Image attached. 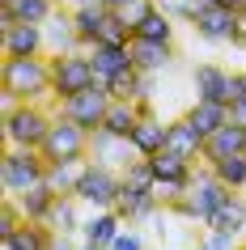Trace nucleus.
<instances>
[{"label":"nucleus","instance_id":"obj_1","mask_svg":"<svg viewBox=\"0 0 246 250\" xmlns=\"http://www.w3.org/2000/svg\"><path fill=\"white\" fill-rule=\"evenodd\" d=\"M233 191L225 183H221L217 174L208 170V161L204 166H200V170H195V178L187 187H182L179 195L170 199L166 208H170V216H174V221H187V225H208L212 221V216H217V208L221 204H225V199H229Z\"/></svg>","mask_w":246,"mask_h":250},{"label":"nucleus","instance_id":"obj_2","mask_svg":"<svg viewBox=\"0 0 246 250\" xmlns=\"http://www.w3.org/2000/svg\"><path fill=\"white\" fill-rule=\"evenodd\" d=\"M4 102H43L51 98V55H22L0 68Z\"/></svg>","mask_w":246,"mask_h":250},{"label":"nucleus","instance_id":"obj_3","mask_svg":"<svg viewBox=\"0 0 246 250\" xmlns=\"http://www.w3.org/2000/svg\"><path fill=\"white\" fill-rule=\"evenodd\" d=\"M55 123V110L43 102H4V140L9 148H43Z\"/></svg>","mask_w":246,"mask_h":250},{"label":"nucleus","instance_id":"obj_4","mask_svg":"<svg viewBox=\"0 0 246 250\" xmlns=\"http://www.w3.org/2000/svg\"><path fill=\"white\" fill-rule=\"evenodd\" d=\"M43 178H47L43 148H9L0 157V187H4V195H22L30 187H39Z\"/></svg>","mask_w":246,"mask_h":250},{"label":"nucleus","instance_id":"obj_5","mask_svg":"<svg viewBox=\"0 0 246 250\" xmlns=\"http://www.w3.org/2000/svg\"><path fill=\"white\" fill-rule=\"evenodd\" d=\"M89 85H98V72H93L89 51H64L51 55V98L64 102L72 93H85Z\"/></svg>","mask_w":246,"mask_h":250},{"label":"nucleus","instance_id":"obj_6","mask_svg":"<svg viewBox=\"0 0 246 250\" xmlns=\"http://www.w3.org/2000/svg\"><path fill=\"white\" fill-rule=\"evenodd\" d=\"M89 136L81 123H72L68 115H60L55 110V123L51 132H47V140H43V157L47 161H89Z\"/></svg>","mask_w":246,"mask_h":250},{"label":"nucleus","instance_id":"obj_7","mask_svg":"<svg viewBox=\"0 0 246 250\" xmlns=\"http://www.w3.org/2000/svg\"><path fill=\"white\" fill-rule=\"evenodd\" d=\"M111 102H115V98H111V89H106V81H98V85H89L85 93H72V98H64V102H55V110L68 115L72 123H81L85 132H102Z\"/></svg>","mask_w":246,"mask_h":250},{"label":"nucleus","instance_id":"obj_8","mask_svg":"<svg viewBox=\"0 0 246 250\" xmlns=\"http://www.w3.org/2000/svg\"><path fill=\"white\" fill-rule=\"evenodd\" d=\"M119 191H123V174L119 170H106L98 161H85V170H81L72 195H77L85 208H115Z\"/></svg>","mask_w":246,"mask_h":250},{"label":"nucleus","instance_id":"obj_9","mask_svg":"<svg viewBox=\"0 0 246 250\" xmlns=\"http://www.w3.org/2000/svg\"><path fill=\"white\" fill-rule=\"evenodd\" d=\"M149 166H153V178H157V195H161V204H170V199H174L182 187L195 178V161L179 157L174 148L153 153V157H149Z\"/></svg>","mask_w":246,"mask_h":250},{"label":"nucleus","instance_id":"obj_10","mask_svg":"<svg viewBox=\"0 0 246 250\" xmlns=\"http://www.w3.org/2000/svg\"><path fill=\"white\" fill-rule=\"evenodd\" d=\"M0 51H4V60H22V55H47V34H43V26L13 21L9 30H0Z\"/></svg>","mask_w":246,"mask_h":250},{"label":"nucleus","instance_id":"obj_11","mask_svg":"<svg viewBox=\"0 0 246 250\" xmlns=\"http://www.w3.org/2000/svg\"><path fill=\"white\" fill-rule=\"evenodd\" d=\"M136 157H140V153H136L132 140H123V136H111V132H93L89 136V161L106 166V170H119V174H123Z\"/></svg>","mask_w":246,"mask_h":250},{"label":"nucleus","instance_id":"obj_12","mask_svg":"<svg viewBox=\"0 0 246 250\" xmlns=\"http://www.w3.org/2000/svg\"><path fill=\"white\" fill-rule=\"evenodd\" d=\"M43 34H47V55L85 51V42H81V34H77V21H72V9H55V13L43 21Z\"/></svg>","mask_w":246,"mask_h":250},{"label":"nucleus","instance_id":"obj_13","mask_svg":"<svg viewBox=\"0 0 246 250\" xmlns=\"http://www.w3.org/2000/svg\"><path fill=\"white\" fill-rule=\"evenodd\" d=\"M161 208H166V204H161L157 191H140V187H128V183H123V191H119V199H115V212H119L128 225L153 221Z\"/></svg>","mask_w":246,"mask_h":250},{"label":"nucleus","instance_id":"obj_14","mask_svg":"<svg viewBox=\"0 0 246 250\" xmlns=\"http://www.w3.org/2000/svg\"><path fill=\"white\" fill-rule=\"evenodd\" d=\"M123 225H128V221H123L115 208H93L89 216H85V225H81V242H93V246L111 250V242L119 237Z\"/></svg>","mask_w":246,"mask_h":250},{"label":"nucleus","instance_id":"obj_15","mask_svg":"<svg viewBox=\"0 0 246 250\" xmlns=\"http://www.w3.org/2000/svg\"><path fill=\"white\" fill-rule=\"evenodd\" d=\"M132 51V64L149 72V77H161L170 64H174V42H144V39H132L128 42Z\"/></svg>","mask_w":246,"mask_h":250},{"label":"nucleus","instance_id":"obj_16","mask_svg":"<svg viewBox=\"0 0 246 250\" xmlns=\"http://www.w3.org/2000/svg\"><path fill=\"white\" fill-rule=\"evenodd\" d=\"M191 30L200 34L204 42H229L233 34V9H221V4H204L200 13H195Z\"/></svg>","mask_w":246,"mask_h":250},{"label":"nucleus","instance_id":"obj_17","mask_svg":"<svg viewBox=\"0 0 246 250\" xmlns=\"http://www.w3.org/2000/svg\"><path fill=\"white\" fill-rule=\"evenodd\" d=\"M204 233H229V237H246V195L233 191L225 204L217 208V216L204 225Z\"/></svg>","mask_w":246,"mask_h":250},{"label":"nucleus","instance_id":"obj_18","mask_svg":"<svg viewBox=\"0 0 246 250\" xmlns=\"http://www.w3.org/2000/svg\"><path fill=\"white\" fill-rule=\"evenodd\" d=\"M229 77L221 64H200L191 72V89L195 98H204V102H229Z\"/></svg>","mask_w":246,"mask_h":250},{"label":"nucleus","instance_id":"obj_19","mask_svg":"<svg viewBox=\"0 0 246 250\" xmlns=\"http://www.w3.org/2000/svg\"><path fill=\"white\" fill-rule=\"evenodd\" d=\"M233 153H246V127L238 119H229L225 127L204 140V161H221V157H233Z\"/></svg>","mask_w":246,"mask_h":250},{"label":"nucleus","instance_id":"obj_20","mask_svg":"<svg viewBox=\"0 0 246 250\" xmlns=\"http://www.w3.org/2000/svg\"><path fill=\"white\" fill-rule=\"evenodd\" d=\"M166 140H170V119H161V115H144L140 123H136V132H132V148H136L140 157L161 153Z\"/></svg>","mask_w":246,"mask_h":250},{"label":"nucleus","instance_id":"obj_21","mask_svg":"<svg viewBox=\"0 0 246 250\" xmlns=\"http://www.w3.org/2000/svg\"><path fill=\"white\" fill-rule=\"evenodd\" d=\"M81 204L77 195H55V204H51V212H47V229L51 233H72V237H81V225H85V216H81Z\"/></svg>","mask_w":246,"mask_h":250},{"label":"nucleus","instance_id":"obj_22","mask_svg":"<svg viewBox=\"0 0 246 250\" xmlns=\"http://www.w3.org/2000/svg\"><path fill=\"white\" fill-rule=\"evenodd\" d=\"M106 13H111V4H106V0H85V4H72V21H77V34H81V42H85V51L98 42Z\"/></svg>","mask_w":246,"mask_h":250},{"label":"nucleus","instance_id":"obj_23","mask_svg":"<svg viewBox=\"0 0 246 250\" xmlns=\"http://www.w3.org/2000/svg\"><path fill=\"white\" fill-rule=\"evenodd\" d=\"M166 148H174V153L187 157V161H204V136L191 127V119H187V115L170 119V140H166Z\"/></svg>","mask_w":246,"mask_h":250},{"label":"nucleus","instance_id":"obj_24","mask_svg":"<svg viewBox=\"0 0 246 250\" xmlns=\"http://www.w3.org/2000/svg\"><path fill=\"white\" fill-rule=\"evenodd\" d=\"M187 119H191L195 132L208 140V136L217 132V127H225L233 115H229V102H204V98H195V102L187 106Z\"/></svg>","mask_w":246,"mask_h":250},{"label":"nucleus","instance_id":"obj_25","mask_svg":"<svg viewBox=\"0 0 246 250\" xmlns=\"http://www.w3.org/2000/svg\"><path fill=\"white\" fill-rule=\"evenodd\" d=\"M89 60H93L98 81H115L123 68H132V51H128V47H115V42H93Z\"/></svg>","mask_w":246,"mask_h":250},{"label":"nucleus","instance_id":"obj_26","mask_svg":"<svg viewBox=\"0 0 246 250\" xmlns=\"http://www.w3.org/2000/svg\"><path fill=\"white\" fill-rule=\"evenodd\" d=\"M174 26H179V21H174L161 4H153V9H149L136 26H132V39H144V42H174Z\"/></svg>","mask_w":246,"mask_h":250},{"label":"nucleus","instance_id":"obj_27","mask_svg":"<svg viewBox=\"0 0 246 250\" xmlns=\"http://www.w3.org/2000/svg\"><path fill=\"white\" fill-rule=\"evenodd\" d=\"M4 250H51V229L43 221H22L4 237Z\"/></svg>","mask_w":246,"mask_h":250},{"label":"nucleus","instance_id":"obj_28","mask_svg":"<svg viewBox=\"0 0 246 250\" xmlns=\"http://www.w3.org/2000/svg\"><path fill=\"white\" fill-rule=\"evenodd\" d=\"M140 110H136V102H111V110H106V123H102V132L111 136H123V140H132V132H136V123H140Z\"/></svg>","mask_w":246,"mask_h":250},{"label":"nucleus","instance_id":"obj_29","mask_svg":"<svg viewBox=\"0 0 246 250\" xmlns=\"http://www.w3.org/2000/svg\"><path fill=\"white\" fill-rule=\"evenodd\" d=\"M13 199H17V208H22L26 221H47V212L55 204V191L47 183H39V187H30V191H22V195H13Z\"/></svg>","mask_w":246,"mask_h":250},{"label":"nucleus","instance_id":"obj_30","mask_svg":"<svg viewBox=\"0 0 246 250\" xmlns=\"http://www.w3.org/2000/svg\"><path fill=\"white\" fill-rule=\"evenodd\" d=\"M81 170H85V161H47V178H43V183L51 187L55 195H72Z\"/></svg>","mask_w":246,"mask_h":250},{"label":"nucleus","instance_id":"obj_31","mask_svg":"<svg viewBox=\"0 0 246 250\" xmlns=\"http://www.w3.org/2000/svg\"><path fill=\"white\" fill-rule=\"evenodd\" d=\"M0 9H9L17 21H30V26H43L47 17L60 9L55 0H0Z\"/></svg>","mask_w":246,"mask_h":250},{"label":"nucleus","instance_id":"obj_32","mask_svg":"<svg viewBox=\"0 0 246 250\" xmlns=\"http://www.w3.org/2000/svg\"><path fill=\"white\" fill-rule=\"evenodd\" d=\"M208 170L217 174L229 191H246V153H233V157H221V161H208Z\"/></svg>","mask_w":246,"mask_h":250},{"label":"nucleus","instance_id":"obj_33","mask_svg":"<svg viewBox=\"0 0 246 250\" xmlns=\"http://www.w3.org/2000/svg\"><path fill=\"white\" fill-rule=\"evenodd\" d=\"M157 4H161V9H166V13L174 17V21H187V26H191V21H195V13L204 9L208 0H157Z\"/></svg>","mask_w":246,"mask_h":250},{"label":"nucleus","instance_id":"obj_34","mask_svg":"<svg viewBox=\"0 0 246 250\" xmlns=\"http://www.w3.org/2000/svg\"><path fill=\"white\" fill-rule=\"evenodd\" d=\"M22 221H26V216H22V208H17V199L4 195V204H0V237H9Z\"/></svg>","mask_w":246,"mask_h":250},{"label":"nucleus","instance_id":"obj_35","mask_svg":"<svg viewBox=\"0 0 246 250\" xmlns=\"http://www.w3.org/2000/svg\"><path fill=\"white\" fill-rule=\"evenodd\" d=\"M111 250H149V242H144V233H140V229L123 225V229H119V237L111 242Z\"/></svg>","mask_w":246,"mask_h":250},{"label":"nucleus","instance_id":"obj_36","mask_svg":"<svg viewBox=\"0 0 246 250\" xmlns=\"http://www.w3.org/2000/svg\"><path fill=\"white\" fill-rule=\"evenodd\" d=\"M242 237H229V233H204L195 242V250H238Z\"/></svg>","mask_w":246,"mask_h":250},{"label":"nucleus","instance_id":"obj_37","mask_svg":"<svg viewBox=\"0 0 246 250\" xmlns=\"http://www.w3.org/2000/svg\"><path fill=\"white\" fill-rule=\"evenodd\" d=\"M229 42L246 55V4L238 9V13H233V34H229Z\"/></svg>","mask_w":246,"mask_h":250},{"label":"nucleus","instance_id":"obj_38","mask_svg":"<svg viewBox=\"0 0 246 250\" xmlns=\"http://www.w3.org/2000/svg\"><path fill=\"white\" fill-rule=\"evenodd\" d=\"M233 102H246V72H233L229 77V106Z\"/></svg>","mask_w":246,"mask_h":250},{"label":"nucleus","instance_id":"obj_39","mask_svg":"<svg viewBox=\"0 0 246 250\" xmlns=\"http://www.w3.org/2000/svg\"><path fill=\"white\" fill-rule=\"evenodd\" d=\"M229 115H233V119H238V123L246 127V102H233V106H229Z\"/></svg>","mask_w":246,"mask_h":250},{"label":"nucleus","instance_id":"obj_40","mask_svg":"<svg viewBox=\"0 0 246 250\" xmlns=\"http://www.w3.org/2000/svg\"><path fill=\"white\" fill-rule=\"evenodd\" d=\"M208 4H221V9H233V13H238V9H242L246 0H208Z\"/></svg>","mask_w":246,"mask_h":250},{"label":"nucleus","instance_id":"obj_41","mask_svg":"<svg viewBox=\"0 0 246 250\" xmlns=\"http://www.w3.org/2000/svg\"><path fill=\"white\" fill-rule=\"evenodd\" d=\"M106 4H111V9H123V4H132V0H106Z\"/></svg>","mask_w":246,"mask_h":250},{"label":"nucleus","instance_id":"obj_42","mask_svg":"<svg viewBox=\"0 0 246 250\" xmlns=\"http://www.w3.org/2000/svg\"><path fill=\"white\" fill-rule=\"evenodd\" d=\"M77 250H102V246H93V242H81V246Z\"/></svg>","mask_w":246,"mask_h":250},{"label":"nucleus","instance_id":"obj_43","mask_svg":"<svg viewBox=\"0 0 246 250\" xmlns=\"http://www.w3.org/2000/svg\"><path fill=\"white\" fill-rule=\"evenodd\" d=\"M238 250H246V237H242V242H238Z\"/></svg>","mask_w":246,"mask_h":250},{"label":"nucleus","instance_id":"obj_44","mask_svg":"<svg viewBox=\"0 0 246 250\" xmlns=\"http://www.w3.org/2000/svg\"><path fill=\"white\" fill-rule=\"evenodd\" d=\"M161 250H179V246H161Z\"/></svg>","mask_w":246,"mask_h":250},{"label":"nucleus","instance_id":"obj_45","mask_svg":"<svg viewBox=\"0 0 246 250\" xmlns=\"http://www.w3.org/2000/svg\"><path fill=\"white\" fill-rule=\"evenodd\" d=\"M72 4H85V0H72Z\"/></svg>","mask_w":246,"mask_h":250}]
</instances>
